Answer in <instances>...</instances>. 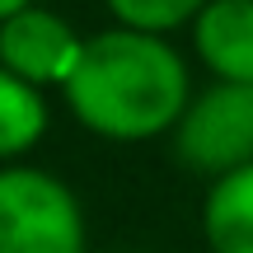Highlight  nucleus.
<instances>
[{"instance_id":"1","label":"nucleus","mask_w":253,"mask_h":253,"mask_svg":"<svg viewBox=\"0 0 253 253\" xmlns=\"http://www.w3.org/2000/svg\"><path fill=\"white\" fill-rule=\"evenodd\" d=\"M61 89L71 113L89 131L141 141L164 126H178L188 108V66L155 33L108 28L84 42Z\"/></svg>"},{"instance_id":"2","label":"nucleus","mask_w":253,"mask_h":253,"mask_svg":"<svg viewBox=\"0 0 253 253\" xmlns=\"http://www.w3.org/2000/svg\"><path fill=\"white\" fill-rule=\"evenodd\" d=\"M0 253H84L75 192L42 169H0Z\"/></svg>"},{"instance_id":"3","label":"nucleus","mask_w":253,"mask_h":253,"mask_svg":"<svg viewBox=\"0 0 253 253\" xmlns=\"http://www.w3.org/2000/svg\"><path fill=\"white\" fill-rule=\"evenodd\" d=\"M173 150L188 169L216 178L253 164V84L216 80L192 99L173 126Z\"/></svg>"},{"instance_id":"4","label":"nucleus","mask_w":253,"mask_h":253,"mask_svg":"<svg viewBox=\"0 0 253 253\" xmlns=\"http://www.w3.org/2000/svg\"><path fill=\"white\" fill-rule=\"evenodd\" d=\"M80 52L84 42L75 38V28L52 9L28 5L0 24V66L33 89L38 84H66Z\"/></svg>"},{"instance_id":"5","label":"nucleus","mask_w":253,"mask_h":253,"mask_svg":"<svg viewBox=\"0 0 253 253\" xmlns=\"http://www.w3.org/2000/svg\"><path fill=\"white\" fill-rule=\"evenodd\" d=\"M192 38L220 80L253 84V0H211L197 14Z\"/></svg>"},{"instance_id":"6","label":"nucleus","mask_w":253,"mask_h":253,"mask_svg":"<svg viewBox=\"0 0 253 253\" xmlns=\"http://www.w3.org/2000/svg\"><path fill=\"white\" fill-rule=\"evenodd\" d=\"M202 225L216 253H253V164L211 183Z\"/></svg>"},{"instance_id":"7","label":"nucleus","mask_w":253,"mask_h":253,"mask_svg":"<svg viewBox=\"0 0 253 253\" xmlns=\"http://www.w3.org/2000/svg\"><path fill=\"white\" fill-rule=\"evenodd\" d=\"M42 126H47L42 94L0 66V155L28 150V145L42 136Z\"/></svg>"},{"instance_id":"8","label":"nucleus","mask_w":253,"mask_h":253,"mask_svg":"<svg viewBox=\"0 0 253 253\" xmlns=\"http://www.w3.org/2000/svg\"><path fill=\"white\" fill-rule=\"evenodd\" d=\"M211 0H108V9L122 19V28H136V33H155L183 24V19L202 14Z\"/></svg>"},{"instance_id":"9","label":"nucleus","mask_w":253,"mask_h":253,"mask_svg":"<svg viewBox=\"0 0 253 253\" xmlns=\"http://www.w3.org/2000/svg\"><path fill=\"white\" fill-rule=\"evenodd\" d=\"M19 9H28V0H0V24H5V19H14Z\"/></svg>"}]
</instances>
